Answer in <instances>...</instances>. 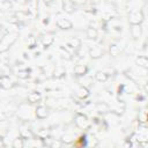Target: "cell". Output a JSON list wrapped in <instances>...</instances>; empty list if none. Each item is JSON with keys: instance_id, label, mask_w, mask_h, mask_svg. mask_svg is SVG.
I'll return each mask as SVG.
<instances>
[{"instance_id": "1", "label": "cell", "mask_w": 148, "mask_h": 148, "mask_svg": "<svg viewBox=\"0 0 148 148\" xmlns=\"http://www.w3.org/2000/svg\"><path fill=\"white\" fill-rule=\"evenodd\" d=\"M16 39V34L12 35H6L1 40H0V52H5L8 50V47L15 42Z\"/></svg>"}, {"instance_id": "2", "label": "cell", "mask_w": 148, "mask_h": 148, "mask_svg": "<svg viewBox=\"0 0 148 148\" xmlns=\"http://www.w3.org/2000/svg\"><path fill=\"white\" fill-rule=\"evenodd\" d=\"M128 21L132 25H140L143 21V13L141 10H132L128 15Z\"/></svg>"}, {"instance_id": "3", "label": "cell", "mask_w": 148, "mask_h": 148, "mask_svg": "<svg viewBox=\"0 0 148 148\" xmlns=\"http://www.w3.org/2000/svg\"><path fill=\"white\" fill-rule=\"evenodd\" d=\"M75 124H76V126L79 127V128H87L88 126H89V120H88V118L84 116V114H82V113H77L76 116H75Z\"/></svg>"}, {"instance_id": "4", "label": "cell", "mask_w": 148, "mask_h": 148, "mask_svg": "<svg viewBox=\"0 0 148 148\" xmlns=\"http://www.w3.org/2000/svg\"><path fill=\"white\" fill-rule=\"evenodd\" d=\"M57 25L60 29H71L73 27V23H72V21H69L66 17L58 16V18H57Z\"/></svg>"}, {"instance_id": "5", "label": "cell", "mask_w": 148, "mask_h": 148, "mask_svg": "<svg viewBox=\"0 0 148 148\" xmlns=\"http://www.w3.org/2000/svg\"><path fill=\"white\" fill-rule=\"evenodd\" d=\"M75 96L80 99H86L89 96V90L86 87H79L75 91Z\"/></svg>"}, {"instance_id": "6", "label": "cell", "mask_w": 148, "mask_h": 148, "mask_svg": "<svg viewBox=\"0 0 148 148\" xmlns=\"http://www.w3.org/2000/svg\"><path fill=\"white\" fill-rule=\"evenodd\" d=\"M102 54H103V50H102V47L98 46V45L94 46V47L90 50V57H91L92 59H97V58L102 57Z\"/></svg>"}, {"instance_id": "7", "label": "cell", "mask_w": 148, "mask_h": 148, "mask_svg": "<svg viewBox=\"0 0 148 148\" xmlns=\"http://www.w3.org/2000/svg\"><path fill=\"white\" fill-rule=\"evenodd\" d=\"M36 116H37V118H39V119L46 118V117H47V109H46L44 105L37 106V109H36Z\"/></svg>"}, {"instance_id": "8", "label": "cell", "mask_w": 148, "mask_h": 148, "mask_svg": "<svg viewBox=\"0 0 148 148\" xmlns=\"http://www.w3.org/2000/svg\"><path fill=\"white\" fill-rule=\"evenodd\" d=\"M88 68L86 65H76L74 67V73L77 75V76H81V75H84L87 73Z\"/></svg>"}, {"instance_id": "9", "label": "cell", "mask_w": 148, "mask_h": 148, "mask_svg": "<svg viewBox=\"0 0 148 148\" xmlns=\"http://www.w3.org/2000/svg\"><path fill=\"white\" fill-rule=\"evenodd\" d=\"M53 40H54V38H53V36L52 35H50V34H46V35H44L43 37H42V44L44 45V46H50L52 43H53Z\"/></svg>"}, {"instance_id": "10", "label": "cell", "mask_w": 148, "mask_h": 148, "mask_svg": "<svg viewBox=\"0 0 148 148\" xmlns=\"http://www.w3.org/2000/svg\"><path fill=\"white\" fill-rule=\"evenodd\" d=\"M67 46H71V47H73L74 50H76V49H79V47L81 46V40H80L79 38H76V37H72V38L68 40Z\"/></svg>"}, {"instance_id": "11", "label": "cell", "mask_w": 148, "mask_h": 148, "mask_svg": "<svg viewBox=\"0 0 148 148\" xmlns=\"http://www.w3.org/2000/svg\"><path fill=\"white\" fill-rule=\"evenodd\" d=\"M0 84H1V87L5 88V89H9V88L13 86L12 80H10L8 76H2V77H1V81H0Z\"/></svg>"}, {"instance_id": "12", "label": "cell", "mask_w": 148, "mask_h": 148, "mask_svg": "<svg viewBox=\"0 0 148 148\" xmlns=\"http://www.w3.org/2000/svg\"><path fill=\"white\" fill-rule=\"evenodd\" d=\"M40 99V94L38 92V91H32V92H30L29 95H28V101L30 102V103H36V102H38Z\"/></svg>"}, {"instance_id": "13", "label": "cell", "mask_w": 148, "mask_h": 148, "mask_svg": "<svg viewBox=\"0 0 148 148\" xmlns=\"http://www.w3.org/2000/svg\"><path fill=\"white\" fill-rule=\"evenodd\" d=\"M97 36H98V31H97L96 28L89 27V28L87 29V37H88V38H90V39H96Z\"/></svg>"}, {"instance_id": "14", "label": "cell", "mask_w": 148, "mask_h": 148, "mask_svg": "<svg viewBox=\"0 0 148 148\" xmlns=\"http://www.w3.org/2000/svg\"><path fill=\"white\" fill-rule=\"evenodd\" d=\"M141 31H142L141 25H132V28H131V32H132V36L134 38L140 37L141 36Z\"/></svg>"}, {"instance_id": "15", "label": "cell", "mask_w": 148, "mask_h": 148, "mask_svg": "<svg viewBox=\"0 0 148 148\" xmlns=\"http://www.w3.org/2000/svg\"><path fill=\"white\" fill-rule=\"evenodd\" d=\"M135 61H136L138 66H140V67H143V68H147V67H148V59H147V57H145V56H141V57L136 58Z\"/></svg>"}, {"instance_id": "16", "label": "cell", "mask_w": 148, "mask_h": 148, "mask_svg": "<svg viewBox=\"0 0 148 148\" xmlns=\"http://www.w3.org/2000/svg\"><path fill=\"white\" fill-rule=\"evenodd\" d=\"M24 146V141H23V138L22 136H17L14 139L13 141V148H23Z\"/></svg>"}, {"instance_id": "17", "label": "cell", "mask_w": 148, "mask_h": 148, "mask_svg": "<svg viewBox=\"0 0 148 148\" xmlns=\"http://www.w3.org/2000/svg\"><path fill=\"white\" fill-rule=\"evenodd\" d=\"M95 79L98 81V82H105L108 80V74L105 72H97L95 74Z\"/></svg>"}, {"instance_id": "18", "label": "cell", "mask_w": 148, "mask_h": 148, "mask_svg": "<svg viewBox=\"0 0 148 148\" xmlns=\"http://www.w3.org/2000/svg\"><path fill=\"white\" fill-rule=\"evenodd\" d=\"M62 7H64V9H65L66 12L71 13V12H73V9H74V2H72V1H64V2H62Z\"/></svg>"}, {"instance_id": "19", "label": "cell", "mask_w": 148, "mask_h": 148, "mask_svg": "<svg viewBox=\"0 0 148 148\" xmlns=\"http://www.w3.org/2000/svg\"><path fill=\"white\" fill-rule=\"evenodd\" d=\"M50 148H62V141L60 140H52L50 143Z\"/></svg>"}, {"instance_id": "20", "label": "cell", "mask_w": 148, "mask_h": 148, "mask_svg": "<svg viewBox=\"0 0 148 148\" xmlns=\"http://www.w3.org/2000/svg\"><path fill=\"white\" fill-rule=\"evenodd\" d=\"M17 76H18L20 79H27V77L29 76V72H28L27 69H21V71H18Z\"/></svg>"}, {"instance_id": "21", "label": "cell", "mask_w": 148, "mask_h": 148, "mask_svg": "<svg viewBox=\"0 0 148 148\" xmlns=\"http://www.w3.org/2000/svg\"><path fill=\"white\" fill-rule=\"evenodd\" d=\"M97 109H98L99 112H108L109 111V106L106 104H104V103H99L97 105Z\"/></svg>"}, {"instance_id": "22", "label": "cell", "mask_w": 148, "mask_h": 148, "mask_svg": "<svg viewBox=\"0 0 148 148\" xmlns=\"http://www.w3.org/2000/svg\"><path fill=\"white\" fill-rule=\"evenodd\" d=\"M64 74H65V71H64V68H61V67H58V68L54 71V76H56V77H61Z\"/></svg>"}, {"instance_id": "23", "label": "cell", "mask_w": 148, "mask_h": 148, "mask_svg": "<svg viewBox=\"0 0 148 148\" xmlns=\"http://www.w3.org/2000/svg\"><path fill=\"white\" fill-rule=\"evenodd\" d=\"M59 51H60V53H61V57H62V58L71 59V56H69V53H68V51H67V50H65L64 47H60V49H59Z\"/></svg>"}, {"instance_id": "24", "label": "cell", "mask_w": 148, "mask_h": 148, "mask_svg": "<svg viewBox=\"0 0 148 148\" xmlns=\"http://www.w3.org/2000/svg\"><path fill=\"white\" fill-rule=\"evenodd\" d=\"M38 135H39L42 139H46V136H49V131L45 130V128H42V130L38 132Z\"/></svg>"}, {"instance_id": "25", "label": "cell", "mask_w": 148, "mask_h": 148, "mask_svg": "<svg viewBox=\"0 0 148 148\" xmlns=\"http://www.w3.org/2000/svg\"><path fill=\"white\" fill-rule=\"evenodd\" d=\"M146 116H147L146 111H142V113L139 116V119H140L141 121H143V123H145V121H146V119H147V117H146Z\"/></svg>"}, {"instance_id": "26", "label": "cell", "mask_w": 148, "mask_h": 148, "mask_svg": "<svg viewBox=\"0 0 148 148\" xmlns=\"http://www.w3.org/2000/svg\"><path fill=\"white\" fill-rule=\"evenodd\" d=\"M7 119V114L3 112H0V121H5Z\"/></svg>"}, {"instance_id": "27", "label": "cell", "mask_w": 148, "mask_h": 148, "mask_svg": "<svg viewBox=\"0 0 148 148\" xmlns=\"http://www.w3.org/2000/svg\"><path fill=\"white\" fill-rule=\"evenodd\" d=\"M34 43H35V38H34L32 36H30V37H29V45H30V47L34 46Z\"/></svg>"}]
</instances>
